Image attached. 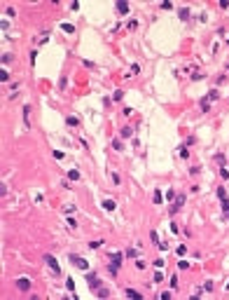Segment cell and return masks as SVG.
Wrapping results in <instances>:
<instances>
[{
	"instance_id": "cell-1",
	"label": "cell",
	"mask_w": 229,
	"mask_h": 300,
	"mask_svg": "<svg viewBox=\"0 0 229 300\" xmlns=\"http://www.w3.org/2000/svg\"><path fill=\"white\" fill-rule=\"evenodd\" d=\"M70 263H73L75 267H80V270H87V267H89V263H87L84 258H80V256H75V253L70 256Z\"/></svg>"
},
{
	"instance_id": "cell-2",
	"label": "cell",
	"mask_w": 229,
	"mask_h": 300,
	"mask_svg": "<svg viewBox=\"0 0 229 300\" xmlns=\"http://www.w3.org/2000/svg\"><path fill=\"white\" fill-rule=\"evenodd\" d=\"M45 263H47V265L52 267L54 272H61V265L56 263V258H54V256H49V253H45Z\"/></svg>"
},
{
	"instance_id": "cell-3",
	"label": "cell",
	"mask_w": 229,
	"mask_h": 300,
	"mask_svg": "<svg viewBox=\"0 0 229 300\" xmlns=\"http://www.w3.org/2000/svg\"><path fill=\"white\" fill-rule=\"evenodd\" d=\"M17 288H19V291H28V288H31V279H28V277H19V279H17Z\"/></svg>"
},
{
	"instance_id": "cell-4",
	"label": "cell",
	"mask_w": 229,
	"mask_h": 300,
	"mask_svg": "<svg viewBox=\"0 0 229 300\" xmlns=\"http://www.w3.org/2000/svg\"><path fill=\"white\" fill-rule=\"evenodd\" d=\"M87 281H89L91 288H98V286H101V279H98L96 272H89V274H87Z\"/></svg>"
},
{
	"instance_id": "cell-5",
	"label": "cell",
	"mask_w": 229,
	"mask_h": 300,
	"mask_svg": "<svg viewBox=\"0 0 229 300\" xmlns=\"http://www.w3.org/2000/svg\"><path fill=\"white\" fill-rule=\"evenodd\" d=\"M185 204V195H175V204L171 206V213H175V211H180V206Z\"/></svg>"
},
{
	"instance_id": "cell-6",
	"label": "cell",
	"mask_w": 229,
	"mask_h": 300,
	"mask_svg": "<svg viewBox=\"0 0 229 300\" xmlns=\"http://www.w3.org/2000/svg\"><path fill=\"white\" fill-rule=\"evenodd\" d=\"M117 12H119V14H126V12H129V2L119 0V2H117Z\"/></svg>"
},
{
	"instance_id": "cell-7",
	"label": "cell",
	"mask_w": 229,
	"mask_h": 300,
	"mask_svg": "<svg viewBox=\"0 0 229 300\" xmlns=\"http://www.w3.org/2000/svg\"><path fill=\"white\" fill-rule=\"evenodd\" d=\"M110 260H112L115 265H119V263H122V253H119V251H112V253H110Z\"/></svg>"
},
{
	"instance_id": "cell-8",
	"label": "cell",
	"mask_w": 229,
	"mask_h": 300,
	"mask_svg": "<svg viewBox=\"0 0 229 300\" xmlns=\"http://www.w3.org/2000/svg\"><path fill=\"white\" fill-rule=\"evenodd\" d=\"M124 293H126V298H136V300H140V293H138L136 288H126Z\"/></svg>"
},
{
	"instance_id": "cell-9",
	"label": "cell",
	"mask_w": 229,
	"mask_h": 300,
	"mask_svg": "<svg viewBox=\"0 0 229 300\" xmlns=\"http://www.w3.org/2000/svg\"><path fill=\"white\" fill-rule=\"evenodd\" d=\"M178 17H180L182 21H185V19H190V9H187V7H180V12H178Z\"/></svg>"
},
{
	"instance_id": "cell-10",
	"label": "cell",
	"mask_w": 229,
	"mask_h": 300,
	"mask_svg": "<svg viewBox=\"0 0 229 300\" xmlns=\"http://www.w3.org/2000/svg\"><path fill=\"white\" fill-rule=\"evenodd\" d=\"M68 178H70V181H80V171H77V169H70V171H68Z\"/></svg>"
},
{
	"instance_id": "cell-11",
	"label": "cell",
	"mask_w": 229,
	"mask_h": 300,
	"mask_svg": "<svg viewBox=\"0 0 229 300\" xmlns=\"http://www.w3.org/2000/svg\"><path fill=\"white\" fill-rule=\"evenodd\" d=\"M103 209H105V211H115V202H112V200H105V202H103Z\"/></svg>"
},
{
	"instance_id": "cell-12",
	"label": "cell",
	"mask_w": 229,
	"mask_h": 300,
	"mask_svg": "<svg viewBox=\"0 0 229 300\" xmlns=\"http://www.w3.org/2000/svg\"><path fill=\"white\" fill-rule=\"evenodd\" d=\"M108 296H110V291L105 286H98V298H108Z\"/></svg>"
},
{
	"instance_id": "cell-13",
	"label": "cell",
	"mask_w": 229,
	"mask_h": 300,
	"mask_svg": "<svg viewBox=\"0 0 229 300\" xmlns=\"http://www.w3.org/2000/svg\"><path fill=\"white\" fill-rule=\"evenodd\" d=\"M131 136H133V129L131 127H124L122 129V138H131Z\"/></svg>"
},
{
	"instance_id": "cell-14",
	"label": "cell",
	"mask_w": 229,
	"mask_h": 300,
	"mask_svg": "<svg viewBox=\"0 0 229 300\" xmlns=\"http://www.w3.org/2000/svg\"><path fill=\"white\" fill-rule=\"evenodd\" d=\"M61 31H65V33H75V26H73V24H61Z\"/></svg>"
},
{
	"instance_id": "cell-15",
	"label": "cell",
	"mask_w": 229,
	"mask_h": 300,
	"mask_svg": "<svg viewBox=\"0 0 229 300\" xmlns=\"http://www.w3.org/2000/svg\"><path fill=\"white\" fill-rule=\"evenodd\" d=\"M112 99H115V101H122V99H124V92H122V89H115V92H112Z\"/></svg>"
},
{
	"instance_id": "cell-16",
	"label": "cell",
	"mask_w": 229,
	"mask_h": 300,
	"mask_svg": "<svg viewBox=\"0 0 229 300\" xmlns=\"http://www.w3.org/2000/svg\"><path fill=\"white\" fill-rule=\"evenodd\" d=\"M108 272H110V274L115 277V274L119 272V265H115V263H110V265H108Z\"/></svg>"
},
{
	"instance_id": "cell-17",
	"label": "cell",
	"mask_w": 229,
	"mask_h": 300,
	"mask_svg": "<svg viewBox=\"0 0 229 300\" xmlns=\"http://www.w3.org/2000/svg\"><path fill=\"white\" fill-rule=\"evenodd\" d=\"M65 124H68V127H77V124H80V120H77V117H68V120H65Z\"/></svg>"
},
{
	"instance_id": "cell-18",
	"label": "cell",
	"mask_w": 229,
	"mask_h": 300,
	"mask_svg": "<svg viewBox=\"0 0 229 300\" xmlns=\"http://www.w3.org/2000/svg\"><path fill=\"white\" fill-rule=\"evenodd\" d=\"M180 157H182V160H187V157H190V150H187L185 145H180Z\"/></svg>"
},
{
	"instance_id": "cell-19",
	"label": "cell",
	"mask_w": 229,
	"mask_h": 300,
	"mask_svg": "<svg viewBox=\"0 0 229 300\" xmlns=\"http://www.w3.org/2000/svg\"><path fill=\"white\" fill-rule=\"evenodd\" d=\"M65 288H68V291H75V281H73V279H70V277H68V279H65Z\"/></svg>"
},
{
	"instance_id": "cell-20",
	"label": "cell",
	"mask_w": 229,
	"mask_h": 300,
	"mask_svg": "<svg viewBox=\"0 0 229 300\" xmlns=\"http://www.w3.org/2000/svg\"><path fill=\"white\" fill-rule=\"evenodd\" d=\"M201 113H210V108H208V99L201 101Z\"/></svg>"
},
{
	"instance_id": "cell-21",
	"label": "cell",
	"mask_w": 229,
	"mask_h": 300,
	"mask_svg": "<svg viewBox=\"0 0 229 300\" xmlns=\"http://www.w3.org/2000/svg\"><path fill=\"white\" fill-rule=\"evenodd\" d=\"M103 244V239H94V241H89V249H98Z\"/></svg>"
},
{
	"instance_id": "cell-22",
	"label": "cell",
	"mask_w": 229,
	"mask_h": 300,
	"mask_svg": "<svg viewBox=\"0 0 229 300\" xmlns=\"http://www.w3.org/2000/svg\"><path fill=\"white\" fill-rule=\"evenodd\" d=\"M0 80H2V82H7V80H9V73H7V70H5V68H2V70H0Z\"/></svg>"
},
{
	"instance_id": "cell-23",
	"label": "cell",
	"mask_w": 229,
	"mask_h": 300,
	"mask_svg": "<svg viewBox=\"0 0 229 300\" xmlns=\"http://www.w3.org/2000/svg\"><path fill=\"white\" fill-rule=\"evenodd\" d=\"M218 197H220V200H227V190H225V188H218Z\"/></svg>"
},
{
	"instance_id": "cell-24",
	"label": "cell",
	"mask_w": 229,
	"mask_h": 300,
	"mask_svg": "<svg viewBox=\"0 0 229 300\" xmlns=\"http://www.w3.org/2000/svg\"><path fill=\"white\" fill-rule=\"evenodd\" d=\"M152 281H154V284H159V281H164V274H162V272H154V279H152Z\"/></svg>"
},
{
	"instance_id": "cell-25",
	"label": "cell",
	"mask_w": 229,
	"mask_h": 300,
	"mask_svg": "<svg viewBox=\"0 0 229 300\" xmlns=\"http://www.w3.org/2000/svg\"><path fill=\"white\" fill-rule=\"evenodd\" d=\"M162 192H159V190H154V204H162Z\"/></svg>"
},
{
	"instance_id": "cell-26",
	"label": "cell",
	"mask_w": 229,
	"mask_h": 300,
	"mask_svg": "<svg viewBox=\"0 0 229 300\" xmlns=\"http://www.w3.org/2000/svg\"><path fill=\"white\" fill-rule=\"evenodd\" d=\"M220 176H222V178H229V167H222V169H220Z\"/></svg>"
},
{
	"instance_id": "cell-27",
	"label": "cell",
	"mask_w": 229,
	"mask_h": 300,
	"mask_svg": "<svg viewBox=\"0 0 229 300\" xmlns=\"http://www.w3.org/2000/svg\"><path fill=\"white\" fill-rule=\"evenodd\" d=\"M206 99H208V101H215V99H218V89H213V92H210Z\"/></svg>"
},
{
	"instance_id": "cell-28",
	"label": "cell",
	"mask_w": 229,
	"mask_h": 300,
	"mask_svg": "<svg viewBox=\"0 0 229 300\" xmlns=\"http://www.w3.org/2000/svg\"><path fill=\"white\" fill-rule=\"evenodd\" d=\"M178 267H180V270H187L190 263H187V260H178Z\"/></svg>"
},
{
	"instance_id": "cell-29",
	"label": "cell",
	"mask_w": 229,
	"mask_h": 300,
	"mask_svg": "<svg viewBox=\"0 0 229 300\" xmlns=\"http://www.w3.org/2000/svg\"><path fill=\"white\" fill-rule=\"evenodd\" d=\"M112 148H115V150H122V141L115 138V141H112Z\"/></svg>"
},
{
	"instance_id": "cell-30",
	"label": "cell",
	"mask_w": 229,
	"mask_h": 300,
	"mask_svg": "<svg viewBox=\"0 0 229 300\" xmlns=\"http://www.w3.org/2000/svg\"><path fill=\"white\" fill-rule=\"evenodd\" d=\"M171 288H178V277H175V274L171 277Z\"/></svg>"
},
{
	"instance_id": "cell-31",
	"label": "cell",
	"mask_w": 229,
	"mask_h": 300,
	"mask_svg": "<svg viewBox=\"0 0 229 300\" xmlns=\"http://www.w3.org/2000/svg\"><path fill=\"white\" fill-rule=\"evenodd\" d=\"M222 209H225V213L229 216V200H222Z\"/></svg>"
},
{
	"instance_id": "cell-32",
	"label": "cell",
	"mask_w": 229,
	"mask_h": 300,
	"mask_svg": "<svg viewBox=\"0 0 229 300\" xmlns=\"http://www.w3.org/2000/svg\"><path fill=\"white\" fill-rule=\"evenodd\" d=\"M150 239H152V241L157 244V241H159V234H157V232H154V230H152V232H150Z\"/></svg>"
},
{
	"instance_id": "cell-33",
	"label": "cell",
	"mask_w": 229,
	"mask_h": 300,
	"mask_svg": "<svg viewBox=\"0 0 229 300\" xmlns=\"http://www.w3.org/2000/svg\"><path fill=\"white\" fill-rule=\"evenodd\" d=\"M7 26H9V21H7V19H2V21H0V28H2V31H7Z\"/></svg>"
},
{
	"instance_id": "cell-34",
	"label": "cell",
	"mask_w": 229,
	"mask_h": 300,
	"mask_svg": "<svg viewBox=\"0 0 229 300\" xmlns=\"http://www.w3.org/2000/svg\"><path fill=\"white\" fill-rule=\"evenodd\" d=\"M12 61V54H2V64H9Z\"/></svg>"
},
{
	"instance_id": "cell-35",
	"label": "cell",
	"mask_w": 229,
	"mask_h": 300,
	"mask_svg": "<svg viewBox=\"0 0 229 300\" xmlns=\"http://www.w3.org/2000/svg\"><path fill=\"white\" fill-rule=\"evenodd\" d=\"M154 267H164V258H157L154 260Z\"/></svg>"
},
{
	"instance_id": "cell-36",
	"label": "cell",
	"mask_w": 229,
	"mask_h": 300,
	"mask_svg": "<svg viewBox=\"0 0 229 300\" xmlns=\"http://www.w3.org/2000/svg\"><path fill=\"white\" fill-rule=\"evenodd\" d=\"M225 288H227V291H229V279H227V284H225Z\"/></svg>"
}]
</instances>
